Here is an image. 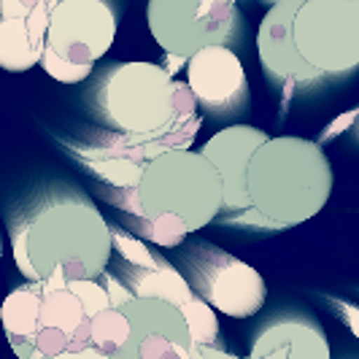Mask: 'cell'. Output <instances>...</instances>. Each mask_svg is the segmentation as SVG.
I'll return each mask as SVG.
<instances>
[{
	"label": "cell",
	"instance_id": "7a4b0ae2",
	"mask_svg": "<svg viewBox=\"0 0 359 359\" xmlns=\"http://www.w3.org/2000/svg\"><path fill=\"white\" fill-rule=\"evenodd\" d=\"M27 262L36 281L97 278L111 259L108 222L92 200L62 195L25 219Z\"/></svg>",
	"mask_w": 359,
	"mask_h": 359
},
{
	"label": "cell",
	"instance_id": "3957f363",
	"mask_svg": "<svg viewBox=\"0 0 359 359\" xmlns=\"http://www.w3.org/2000/svg\"><path fill=\"white\" fill-rule=\"evenodd\" d=\"M141 219H176L198 233L222 214V179L200 151L173 149L146 162L135 184Z\"/></svg>",
	"mask_w": 359,
	"mask_h": 359
},
{
	"label": "cell",
	"instance_id": "6da1fadb",
	"mask_svg": "<svg viewBox=\"0 0 359 359\" xmlns=\"http://www.w3.org/2000/svg\"><path fill=\"white\" fill-rule=\"evenodd\" d=\"M332 192V168L316 141L278 135L257 146L246 165L249 211L227 216L235 224L287 230L324 208Z\"/></svg>",
	"mask_w": 359,
	"mask_h": 359
},
{
	"label": "cell",
	"instance_id": "8fae6325",
	"mask_svg": "<svg viewBox=\"0 0 359 359\" xmlns=\"http://www.w3.org/2000/svg\"><path fill=\"white\" fill-rule=\"evenodd\" d=\"M297 6H300V0L273 3V8L265 14L259 33H257L259 62L270 81H278V84H311V81L322 79L311 65L303 62V57L294 49L289 27H292V17H294Z\"/></svg>",
	"mask_w": 359,
	"mask_h": 359
},
{
	"label": "cell",
	"instance_id": "277c9868",
	"mask_svg": "<svg viewBox=\"0 0 359 359\" xmlns=\"http://www.w3.org/2000/svg\"><path fill=\"white\" fill-rule=\"evenodd\" d=\"M97 114L114 133L154 135L179 125L173 76L154 62L114 65L97 84Z\"/></svg>",
	"mask_w": 359,
	"mask_h": 359
},
{
	"label": "cell",
	"instance_id": "603a6c76",
	"mask_svg": "<svg viewBox=\"0 0 359 359\" xmlns=\"http://www.w3.org/2000/svg\"><path fill=\"white\" fill-rule=\"evenodd\" d=\"M97 278H103L100 284H103V289H106V294H108V306H111V308H116V311H119V308L125 306L127 300H133V294H130V289H127L125 284H122V281H119V278L114 276V273H106V270H103V273H100Z\"/></svg>",
	"mask_w": 359,
	"mask_h": 359
},
{
	"label": "cell",
	"instance_id": "2e32d148",
	"mask_svg": "<svg viewBox=\"0 0 359 359\" xmlns=\"http://www.w3.org/2000/svg\"><path fill=\"white\" fill-rule=\"evenodd\" d=\"M127 341H130V322L125 319L122 311L106 308V311H97L95 316H90V343L95 351L111 357Z\"/></svg>",
	"mask_w": 359,
	"mask_h": 359
},
{
	"label": "cell",
	"instance_id": "484cf974",
	"mask_svg": "<svg viewBox=\"0 0 359 359\" xmlns=\"http://www.w3.org/2000/svg\"><path fill=\"white\" fill-rule=\"evenodd\" d=\"M230 3H235V0H230Z\"/></svg>",
	"mask_w": 359,
	"mask_h": 359
},
{
	"label": "cell",
	"instance_id": "d6986e66",
	"mask_svg": "<svg viewBox=\"0 0 359 359\" xmlns=\"http://www.w3.org/2000/svg\"><path fill=\"white\" fill-rule=\"evenodd\" d=\"M130 341L138 346V359H189V348H184L160 332H149L141 338L130 335Z\"/></svg>",
	"mask_w": 359,
	"mask_h": 359
},
{
	"label": "cell",
	"instance_id": "9a60e30c",
	"mask_svg": "<svg viewBox=\"0 0 359 359\" xmlns=\"http://www.w3.org/2000/svg\"><path fill=\"white\" fill-rule=\"evenodd\" d=\"M38 308H41V281H30L6 294L0 306V322L8 343L30 338L38 330Z\"/></svg>",
	"mask_w": 359,
	"mask_h": 359
},
{
	"label": "cell",
	"instance_id": "d4e9b609",
	"mask_svg": "<svg viewBox=\"0 0 359 359\" xmlns=\"http://www.w3.org/2000/svg\"><path fill=\"white\" fill-rule=\"evenodd\" d=\"M268 3H278V0H268Z\"/></svg>",
	"mask_w": 359,
	"mask_h": 359
},
{
	"label": "cell",
	"instance_id": "30bf717a",
	"mask_svg": "<svg viewBox=\"0 0 359 359\" xmlns=\"http://www.w3.org/2000/svg\"><path fill=\"white\" fill-rule=\"evenodd\" d=\"M268 141V133L252 125H233L219 130L198 149L211 162L222 179V214H243L249 211L246 198V165L257 151V146ZM219 214V216H222Z\"/></svg>",
	"mask_w": 359,
	"mask_h": 359
},
{
	"label": "cell",
	"instance_id": "e0dca14e",
	"mask_svg": "<svg viewBox=\"0 0 359 359\" xmlns=\"http://www.w3.org/2000/svg\"><path fill=\"white\" fill-rule=\"evenodd\" d=\"M179 311L184 316L192 346H219V319H216L214 308L192 294Z\"/></svg>",
	"mask_w": 359,
	"mask_h": 359
},
{
	"label": "cell",
	"instance_id": "ac0fdd59",
	"mask_svg": "<svg viewBox=\"0 0 359 359\" xmlns=\"http://www.w3.org/2000/svg\"><path fill=\"white\" fill-rule=\"evenodd\" d=\"M108 233H111V249H116L119 257H122V262L130 265V268H141V270H154L160 265V254H154L149 246H146V241L141 238H135V235H127L122 230H116V227H108Z\"/></svg>",
	"mask_w": 359,
	"mask_h": 359
},
{
	"label": "cell",
	"instance_id": "4fadbf2b",
	"mask_svg": "<svg viewBox=\"0 0 359 359\" xmlns=\"http://www.w3.org/2000/svg\"><path fill=\"white\" fill-rule=\"evenodd\" d=\"M52 8H38L22 19H0V68L11 73L30 71L41 60Z\"/></svg>",
	"mask_w": 359,
	"mask_h": 359
},
{
	"label": "cell",
	"instance_id": "9c48e42d",
	"mask_svg": "<svg viewBox=\"0 0 359 359\" xmlns=\"http://www.w3.org/2000/svg\"><path fill=\"white\" fill-rule=\"evenodd\" d=\"M187 87L198 106L211 114H233L249 100V81L243 65L224 43L203 46L187 60Z\"/></svg>",
	"mask_w": 359,
	"mask_h": 359
},
{
	"label": "cell",
	"instance_id": "5b68a950",
	"mask_svg": "<svg viewBox=\"0 0 359 359\" xmlns=\"http://www.w3.org/2000/svg\"><path fill=\"white\" fill-rule=\"evenodd\" d=\"M289 30L297 54L319 76L359 65V0H300Z\"/></svg>",
	"mask_w": 359,
	"mask_h": 359
},
{
	"label": "cell",
	"instance_id": "5bb4252c",
	"mask_svg": "<svg viewBox=\"0 0 359 359\" xmlns=\"http://www.w3.org/2000/svg\"><path fill=\"white\" fill-rule=\"evenodd\" d=\"M122 284L130 289L133 297H151V300H165L170 306L181 308L189 297H192V289L187 284L184 273L176 270L165 257L160 259V265L154 270H141V268H130L125 265L122 273Z\"/></svg>",
	"mask_w": 359,
	"mask_h": 359
},
{
	"label": "cell",
	"instance_id": "8992f818",
	"mask_svg": "<svg viewBox=\"0 0 359 359\" xmlns=\"http://www.w3.org/2000/svg\"><path fill=\"white\" fill-rule=\"evenodd\" d=\"M187 284L203 303L235 319H249L265 306L268 289L262 276L214 243H189L184 252Z\"/></svg>",
	"mask_w": 359,
	"mask_h": 359
},
{
	"label": "cell",
	"instance_id": "cb8c5ba5",
	"mask_svg": "<svg viewBox=\"0 0 359 359\" xmlns=\"http://www.w3.org/2000/svg\"><path fill=\"white\" fill-rule=\"evenodd\" d=\"M54 359H108L106 354H100V351H95V348H84V351H62L60 357Z\"/></svg>",
	"mask_w": 359,
	"mask_h": 359
},
{
	"label": "cell",
	"instance_id": "7402d4cb",
	"mask_svg": "<svg viewBox=\"0 0 359 359\" xmlns=\"http://www.w3.org/2000/svg\"><path fill=\"white\" fill-rule=\"evenodd\" d=\"M57 0H0V19H22L38 8H54Z\"/></svg>",
	"mask_w": 359,
	"mask_h": 359
},
{
	"label": "cell",
	"instance_id": "7c38bea8",
	"mask_svg": "<svg viewBox=\"0 0 359 359\" xmlns=\"http://www.w3.org/2000/svg\"><path fill=\"white\" fill-rule=\"evenodd\" d=\"M246 359H332L330 343L319 324L287 319L265 327Z\"/></svg>",
	"mask_w": 359,
	"mask_h": 359
},
{
	"label": "cell",
	"instance_id": "52a82bcc",
	"mask_svg": "<svg viewBox=\"0 0 359 359\" xmlns=\"http://www.w3.org/2000/svg\"><path fill=\"white\" fill-rule=\"evenodd\" d=\"M146 19L162 52L189 60L203 46L224 43L241 17L230 0H149Z\"/></svg>",
	"mask_w": 359,
	"mask_h": 359
},
{
	"label": "cell",
	"instance_id": "ba28073f",
	"mask_svg": "<svg viewBox=\"0 0 359 359\" xmlns=\"http://www.w3.org/2000/svg\"><path fill=\"white\" fill-rule=\"evenodd\" d=\"M114 36L116 14L108 0H57L43 46L73 65H95L111 49Z\"/></svg>",
	"mask_w": 359,
	"mask_h": 359
},
{
	"label": "cell",
	"instance_id": "44dd1931",
	"mask_svg": "<svg viewBox=\"0 0 359 359\" xmlns=\"http://www.w3.org/2000/svg\"><path fill=\"white\" fill-rule=\"evenodd\" d=\"M65 287L71 289L73 294L79 297V303L84 308L87 316H95L97 311H106L108 306V294L103 284L97 278H84V281H65Z\"/></svg>",
	"mask_w": 359,
	"mask_h": 359
},
{
	"label": "cell",
	"instance_id": "ffe728a7",
	"mask_svg": "<svg viewBox=\"0 0 359 359\" xmlns=\"http://www.w3.org/2000/svg\"><path fill=\"white\" fill-rule=\"evenodd\" d=\"M38 65L49 73L52 79H57L60 84H79V81H84V79L92 73V65H73V62H68V60L57 57L49 46H43Z\"/></svg>",
	"mask_w": 359,
	"mask_h": 359
}]
</instances>
